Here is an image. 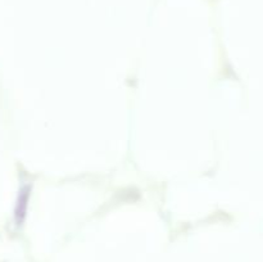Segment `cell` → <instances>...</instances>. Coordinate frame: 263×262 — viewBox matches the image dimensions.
Listing matches in <instances>:
<instances>
[{
	"label": "cell",
	"instance_id": "6da1fadb",
	"mask_svg": "<svg viewBox=\"0 0 263 262\" xmlns=\"http://www.w3.org/2000/svg\"><path fill=\"white\" fill-rule=\"evenodd\" d=\"M27 193H26V194H21V197H20V202H18V205H17V213H15V216H22L23 217V215H25V207H26V202H27Z\"/></svg>",
	"mask_w": 263,
	"mask_h": 262
}]
</instances>
